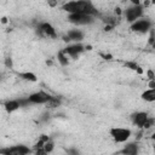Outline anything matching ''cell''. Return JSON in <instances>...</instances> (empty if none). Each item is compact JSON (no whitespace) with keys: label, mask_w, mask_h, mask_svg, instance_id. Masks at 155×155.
I'll list each match as a JSON object with an SVG mask.
<instances>
[{"label":"cell","mask_w":155,"mask_h":155,"mask_svg":"<svg viewBox=\"0 0 155 155\" xmlns=\"http://www.w3.org/2000/svg\"><path fill=\"white\" fill-rule=\"evenodd\" d=\"M151 2L150 1H145V2H143V7H147V6H149Z\"/></svg>","instance_id":"1f68e13d"},{"label":"cell","mask_w":155,"mask_h":155,"mask_svg":"<svg viewBox=\"0 0 155 155\" xmlns=\"http://www.w3.org/2000/svg\"><path fill=\"white\" fill-rule=\"evenodd\" d=\"M44 149H45V151H46L47 154L52 153V151H53V149H54V142H53L52 139H50L48 142H46V143H45Z\"/></svg>","instance_id":"d6986e66"},{"label":"cell","mask_w":155,"mask_h":155,"mask_svg":"<svg viewBox=\"0 0 155 155\" xmlns=\"http://www.w3.org/2000/svg\"><path fill=\"white\" fill-rule=\"evenodd\" d=\"M153 149H154V151H155V142H154V144H153Z\"/></svg>","instance_id":"8d00e7d4"},{"label":"cell","mask_w":155,"mask_h":155,"mask_svg":"<svg viewBox=\"0 0 155 155\" xmlns=\"http://www.w3.org/2000/svg\"><path fill=\"white\" fill-rule=\"evenodd\" d=\"M57 59H58V63L62 65V67H67L69 64V57L61 50L57 52Z\"/></svg>","instance_id":"e0dca14e"},{"label":"cell","mask_w":155,"mask_h":155,"mask_svg":"<svg viewBox=\"0 0 155 155\" xmlns=\"http://www.w3.org/2000/svg\"><path fill=\"white\" fill-rule=\"evenodd\" d=\"M114 29L113 25H104V31H111Z\"/></svg>","instance_id":"f1b7e54d"},{"label":"cell","mask_w":155,"mask_h":155,"mask_svg":"<svg viewBox=\"0 0 155 155\" xmlns=\"http://www.w3.org/2000/svg\"><path fill=\"white\" fill-rule=\"evenodd\" d=\"M61 104H62L61 98H59V97L53 96V98H52V99H51L48 103H46V104H45V107H46L47 109H54V108H58Z\"/></svg>","instance_id":"ac0fdd59"},{"label":"cell","mask_w":155,"mask_h":155,"mask_svg":"<svg viewBox=\"0 0 155 155\" xmlns=\"http://www.w3.org/2000/svg\"><path fill=\"white\" fill-rule=\"evenodd\" d=\"M2 104H4L5 110L11 114V113L18 110V109L22 108V107H27L29 103H28L27 98H19V99H8V101L4 102Z\"/></svg>","instance_id":"30bf717a"},{"label":"cell","mask_w":155,"mask_h":155,"mask_svg":"<svg viewBox=\"0 0 155 155\" xmlns=\"http://www.w3.org/2000/svg\"><path fill=\"white\" fill-rule=\"evenodd\" d=\"M99 56L103 58V59H105V61H111L113 59V56L110 54V53H99Z\"/></svg>","instance_id":"d4e9b609"},{"label":"cell","mask_w":155,"mask_h":155,"mask_svg":"<svg viewBox=\"0 0 155 155\" xmlns=\"http://www.w3.org/2000/svg\"><path fill=\"white\" fill-rule=\"evenodd\" d=\"M109 133L115 143H125L130 139L132 131L130 128H125V127H113V128H110Z\"/></svg>","instance_id":"277c9868"},{"label":"cell","mask_w":155,"mask_h":155,"mask_svg":"<svg viewBox=\"0 0 155 155\" xmlns=\"http://www.w3.org/2000/svg\"><path fill=\"white\" fill-rule=\"evenodd\" d=\"M53 98L52 94L47 93L46 91L44 90H40V91H36L34 93H30L28 97H27V101L29 104H46L48 103L51 99Z\"/></svg>","instance_id":"5b68a950"},{"label":"cell","mask_w":155,"mask_h":155,"mask_svg":"<svg viewBox=\"0 0 155 155\" xmlns=\"http://www.w3.org/2000/svg\"><path fill=\"white\" fill-rule=\"evenodd\" d=\"M57 5H58L57 1H48V6H51V7H54V6H57Z\"/></svg>","instance_id":"f546056e"},{"label":"cell","mask_w":155,"mask_h":155,"mask_svg":"<svg viewBox=\"0 0 155 155\" xmlns=\"http://www.w3.org/2000/svg\"><path fill=\"white\" fill-rule=\"evenodd\" d=\"M67 35L69 36L70 41H75V42H81L84 40V31L80 29H70L67 31Z\"/></svg>","instance_id":"4fadbf2b"},{"label":"cell","mask_w":155,"mask_h":155,"mask_svg":"<svg viewBox=\"0 0 155 155\" xmlns=\"http://www.w3.org/2000/svg\"><path fill=\"white\" fill-rule=\"evenodd\" d=\"M138 153H139V145H138V142L134 140V142L126 143L122 147V149L116 151L114 155H138Z\"/></svg>","instance_id":"8fae6325"},{"label":"cell","mask_w":155,"mask_h":155,"mask_svg":"<svg viewBox=\"0 0 155 155\" xmlns=\"http://www.w3.org/2000/svg\"><path fill=\"white\" fill-rule=\"evenodd\" d=\"M114 13H115L117 17H120V16H122V15H124V11H122L120 7H116V8L114 10Z\"/></svg>","instance_id":"4316f807"},{"label":"cell","mask_w":155,"mask_h":155,"mask_svg":"<svg viewBox=\"0 0 155 155\" xmlns=\"http://www.w3.org/2000/svg\"><path fill=\"white\" fill-rule=\"evenodd\" d=\"M1 23H2V24L7 23V18H6V17H2V18H1Z\"/></svg>","instance_id":"d6a6232c"},{"label":"cell","mask_w":155,"mask_h":155,"mask_svg":"<svg viewBox=\"0 0 155 155\" xmlns=\"http://www.w3.org/2000/svg\"><path fill=\"white\" fill-rule=\"evenodd\" d=\"M148 87L149 88H155V80H149L148 81Z\"/></svg>","instance_id":"83f0119b"},{"label":"cell","mask_w":155,"mask_h":155,"mask_svg":"<svg viewBox=\"0 0 155 155\" xmlns=\"http://www.w3.org/2000/svg\"><path fill=\"white\" fill-rule=\"evenodd\" d=\"M36 31L41 36H47V38H52V39L57 38V33H56L54 27L48 22H40L36 27Z\"/></svg>","instance_id":"9c48e42d"},{"label":"cell","mask_w":155,"mask_h":155,"mask_svg":"<svg viewBox=\"0 0 155 155\" xmlns=\"http://www.w3.org/2000/svg\"><path fill=\"white\" fill-rule=\"evenodd\" d=\"M124 16H125V19L130 24H132L136 21L143 18V16H144V7H143V5H131L130 7H127L124 11Z\"/></svg>","instance_id":"7a4b0ae2"},{"label":"cell","mask_w":155,"mask_h":155,"mask_svg":"<svg viewBox=\"0 0 155 155\" xmlns=\"http://www.w3.org/2000/svg\"><path fill=\"white\" fill-rule=\"evenodd\" d=\"M4 63H5V67L6 68H8V69H12L13 68V62H12V58L11 57H6L5 61H4Z\"/></svg>","instance_id":"7402d4cb"},{"label":"cell","mask_w":155,"mask_h":155,"mask_svg":"<svg viewBox=\"0 0 155 155\" xmlns=\"http://www.w3.org/2000/svg\"><path fill=\"white\" fill-rule=\"evenodd\" d=\"M34 155H48L46 151H45V149L42 148V149H38V150H34Z\"/></svg>","instance_id":"484cf974"},{"label":"cell","mask_w":155,"mask_h":155,"mask_svg":"<svg viewBox=\"0 0 155 155\" xmlns=\"http://www.w3.org/2000/svg\"><path fill=\"white\" fill-rule=\"evenodd\" d=\"M33 149L24 144H16L0 149V155H30Z\"/></svg>","instance_id":"3957f363"},{"label":"cell","mask_w":155,"mask_h":155,"mask_svg":"<svg viewBox=\"0 0 155 155\" xmlns=\"http://www.w3.org/2000/svg\"><path fill=\"white\" fill-rule=\"evenodd\" d=\"M62 39H63V41H64V42H70V39H69V36H68L67 34H65L64 36H62Z\"/></svg>","instance_id":"4dcf8cb0"},{"label":"cell","mask_w":155,"mask_h":155,"mask_svg":"<svg viewBox=\"0 0 155 155\" xmlns=\"http://www.w3.org/2000/svg\"><path fill=\"white\" fill-rule=\"evenodd\" d=\"M131 121L134 126H137L139 130H143V126L145 124V121L149 117V114L147 111H134L131 114Z\"/></svg>","instance_id":"7c38bea8"},{"label":"cell","mask_w":155,"mask_h":155,"mask_svg":"<svg viewBox=\"0 0 155 155\" xmlns=\"http://www.w3.org/2000/svg\"><path fill=\"white\" fill-rule=\"evenodd\" d=\"M154 125H155V117L149 116V117H148V120L145 121L144 126H143V130H149V128H150V127H153Z\"/></svg>","instance_id":"ffe728a7"},{"label":"cell","mask_w":155,"mask_h":155,"mask_svg":"<svg viewBox=\"0 0 155 155\" xmlns=\"http://www.w3.org/2000/svg\"><path fill=\"white\" fill-rule=\"evenodd\" d=\"M67 155H81V154L76 148H69L67 150Z\"/></svg>","instance_id":"603a6c76"},{"label":"cell","mask_w":155,"mask_h":155,"mask_svg":"<svg viewBox=\"0 0 155 155\" xmlns=\"http://www.w3.org/2000/svg\"><path fill=\"white\" fill-rule=\"evenodd\" d=\"M18 76L22 80H25V81H29V82H36L38 81L36 75L34 73H31V71H22V73H18Z\"/></svg>","instance_id":"2e32d148"},{"label":"cell","mask_w":155,"mask_h":155,"mask_svg":"<svg viewBox=\"0 0 155 155\" xmlns=\"http://www.w3.org/2000/svg\"><path fill=\"white\" fill-rule=\"evenodd\" d=\"M151 27H153L151 21L149 18H144V17L138 19V21H136L134 23L130 24V29L132 31H134V33H138V34H147V33H149L153 29Z\"/></svg>","instance_id":"52a82bcc"},{"label":"cell","mask_w":155,"mask_h":155,"mask_svg":"<svg viewBox=\"0 0 155 155\" xmlns=\"http://www.w3.org/2000/svg\"><path fill=\"white\" fill-rule=\"evenodd\" d=\"M85 50L91 51V50H92V46H91V45H86V46H85Z\"/></svg>","instance_id":"836d02e7"},{"label":"cell","mask_w":155,"mask_h":155,"mask_svg":"<svg viewBox=\"0 0 155 155\" xmlns=\"http://www.w3.org/2000/svg\"><path fill=\"white\" fill-rule=\"evenodd\" d=\"M145 74H147V78H148L149 80H155V73H154L151 69H148Z\"/></svg>","instance_id":"cb8c5ba5"},{"label":"cell","mask_w":155,"mask_h":155,"mask_svg":"<svg viewBox=\"0 0 155 155\" xmlns=\"http://www.w3.org/2000/svg\"><path fill=\"white\" fill-rule=\"evenodd\" d=\"M148 44L150 46H153L155 44V29H151L149 31V40H148Z\"/></svg>","instance_id":"44dd1931"},{"label":"cell","mask_w":155,"mask_h":155,"mask_svg":"<svg viewBox=\"0 0 155 155\" xmlns=\"http://www.w3.org/2000/svg\"><path fill=\"white\" fill-rule=\"evenodd\" d=\"M124 65H125V68H127V69H130V70L136 71L138 75H143V74H144L143 68H142L137 62H134V61H126V62L124 63Z\"/></svg>","instance_id":"5bb4252c"},{"label":"cell","mask_w":155,"mask_h":155,"mask_svg":"<svg viewBox=\"0 0 155 155\" xmlns=\"http://www.w3.org/2000/svg\"><path fill=\"white\" fill-rule=\"evenodd\" d=\"M62 51L71 59H76L84 51H85V46L81 42H75L71 45H67L64 48H62Z\"/></svg>","instance_id":"ba28073f"},{"label":"cell","mask_w":155,"mask_h":155,"mask_svg":"<svg viewBox=\"0 0 155 155\" xmlns=\"http://www.w3.org/2000/svg\"><path fill=\"white\" fill-rule=\"evenodd\" d=\"M46 64H47V65H52V61H51V59H47V61H46Z\"/></svg>","instance_id":"e575fe53"},{"label":"cell","mask_w":155,"mask_h":155,"mask_svg":"<svg viewBox=\"0 0 155 155\" xmlns=\"http://www.w3.org/2000/svg\"><path fill=\"white\" fill-rule=\"evenodd\" d=\"M62 10L68 12V15L71 13H84L93 17H99L98 10L94 7L92 1L90 0H78V1H68L63 4Z\"/></svg>","instance_id":"6da1fadb"},{"label":"cell","mask_w":155,"mask_h":155,"mask_svg":"<svg viewBox=\"0 0 155 155\" xmlns=\"http://www.w3.org/2000/svg\"><path fill=\"white\" fill-rule=\"evenodd\" d=\"M68 22L74 25H90L96 21V17L84 15V13H71L68 15Z\"/></svg>","instance_id":"8992f818"},{"label":"cell","mask_w":155,"mask_h":155,"mask_svg":"<svg viewBox=\"0 0 155 155\" xmlns=\"http://www.w3.org/2000/svg\"><path fill=\"white\" fill-rule=\"evenodd\" d=\"M140 98L143 101H145V102H149V103L155 102V88H148V90H145L140 94Z\"/></svg>","instance_id":"9a60e30c"},{"label":"cell","mask_w":155,"mask_h":155,"mask_svg":"<svg viewBox=\"0 0 155 155\" xmlns=\"http://www.w3.org/2000/svg\"><path fill=\"white\" fill-rule=\"evenodd\" d=\"M150 138H151V139H153V140L155 142V132H154V133H153V134L150 136Z\"/></svg>","instance_id":"d590c367"}]
</instances>
